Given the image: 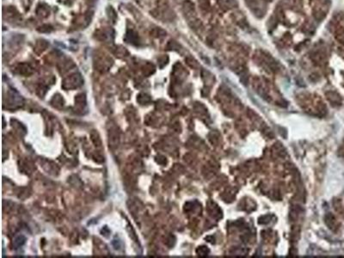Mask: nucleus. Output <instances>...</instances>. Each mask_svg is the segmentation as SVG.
Segmentation results:
<instances>
[{
  "label": "nucleus",
  "instance_id": "1",
  "mask_svg": "<svg viewBox=\"0 0 344 258\" xmlns=\"http://www.w3.org/2000/svg\"><path fill=\"white\" fill-rule=\"evenodd\" d=\"M246 3L248 5L249 8H250V10H252L254 12V14L258 16V17H262L264 15L265 11H263V5H260L259 2L256 0H246Z\"/></svg>",
  "mask_w": 344,
  "mask_h": 258
},
{
  "label": "nucleus",
  "instance_id": "2",
  "mask_svg": "<svg viewBox=\"0 0 344 258\" xmlns=\"http://www.w3.org/2000/svg\"><path fill=\"white\" fill-rule=\"evenodd\" d=\"M126 41L132 45L137 46L139 43V37L138 36V33L133 29L127 30L126 34Z\"/></svg>",
  "mask_w": 344,
  "mask_h": 258
},
{
  "label": "nucleus",
  "instance_id": "3",
  "mask_svg": "<svg viewBox=\"0 0 344 258\" xmlns=\"http://www.w3.org/2000/svg\"><path fill=\"white\" fill-rule=\"evenodd\" d=\"M4 17L9 20H15L19 17V13L14 7H7L4 10Z\"/></svg>",
  "mask_w": 344,
  "mask_h": 258
},
{
  "label": "nucleus",
  "instance_id": "4",
  "mask_svg": "<svg viewBox=\"0 0 344 258\" xmlns=\"http://www.w3.org/2000/svg\"><path fill=\"white\" fill-rule=\"evenodd\" d=\"M49 13H50L49 8L46 5H40L36 9V14L41 18H45L46 16H48Z\"/></svg>",
  "mask_w": 344,
  "mask_h": 258
},
{
  "label": "nucleus",
  "instance_id": "5",
  "mask_svg": "<svg viewBox=\"0 0 344 258\" xmlns=\"http://www.w3.org/2000/svg\"><path fill=\"white\" fill-rule=\"evenodd\" d=\"M48 46H49V44H48V42L46 41V40H39L36 43L35 50H36L37 53H41L44 52L48 47Z\"/></svg>",
  "mask_w": 344,
  "mask_h": 258
},
{
  "label": "nucleus",
  "instance_id": "6",
  "mask_svg": "<svg viewBox=\"0 0 344 258\" xmlns=\"http://www.w3.org/2000/svg\"><path fill=\"white\" fill-rule=\"evenodd\" d=\"M219 5L225 8V9H232L237 6V1L236 0H217Z\"/></svg>",
  "mask_w": 344,
  "mask_h": 258
},
{
  "label": "nucleus",
  "instance_id": "7",
  "mask_svg": "<svg viewBox=\"0 0 344 258\" xmlns=\"http://www.w3.org/2000/svg\"><path fill=\"white\" fill-rule=\"evenodd\" d=\"M95 37H96V39H97V40H99V41H106L108 39V33L107 32L106 30H101V29H99V30L96 31V33H95Z\"/></svg>",
  "mask_w": 344,
  "mask_h": 258
},
{
  "label": "nucleus",
  "instance_id": "8",
  "mask_svg": "<svg viewBox=\"0 0 344 258\" xmlns=\"http://www.w3.org/2000/svg\"><path fill=\"white\" fill-rule=\"evenodd\" d=\"M151 35L155 38H162L166 36V31L160 28H155L151 31Z\"/></svg>",
  "mask_w": 344,
  "mask_h": 258
},
{
  "label": "nucleus",
  "instance_id": "9",
  "mask_svg": "<svg viewBox=\"0 0 344 258\" xmlns=\"http://www.w3.org/2000/svg\"><path fill=\"white\" fill-rule=\"evenodd\" d=\"M198 3H199L201 9H202L203 10H209V7H210L209 0H198Z\"/></svg>",
  "mask_w": 344,
  "mask_h": 258
},
{
  "label": "nucleus",
  "instance_id": "10",
  "mask_svg": "<svg viewBox=\"0 0 344 258\" xmlns=\"http://www.w3.org/2000/svg\"><path fill=\"white\" fill-rule=\"evenodd\" d=\"M38 31L41 33H50L53 31V27L48 24H44L41 26L40 28H38Z\"/></svg>",
  "mask_w": 344,
  "mask_h": 258
},
{
  "label": "nucleus",
  "instance_id": "11",
  "mask_svg": "<svg viewBox=\"0 0 344 258\" xmlns=\"http://www.w3.org/2000/svg\"><path fill=\"white\" fill-rule=\"evenodd\" d=\"M19 70H20V72H22V73H23L25 71V73L29 74L30 72L31 68L30 66H29V65H27V64H22V65L19 66Z\"/></svg>",
  "mask_w": 344,
  "mask_h": 258
},
{
  "label": "nucleus",
  "instance_id": "12",
  "mask_svg": "<svg viewBox=\"0 0 344 258\" xmlns=\"http://www.w3.org/2000/svg\"><path fill=\"white\" fill-rule=\"evenodd\" d=\"M125 53L127 54V51L125 49V47H122V46H117L115 48V54L116 56H125Z\"/></svg>",
  "mask_w": 344,
  "mask_h": 258
},
{
  "label": "nucleus",
  "instance_id": "13",
  "mask_svg": "<svg viewBox=\"0 0 344 258\" xmlns=\"http://www.w3.org/2000/svg\"><path fill=\"white\" fill-rule=\"evenodd\" d=\"M167 47L169 49H173V50H174V49H178V48H180L181 46L179 45L176 41H170L169 43H168Z\"/></svg>",
  "mask_w": 344,
  "mask_h": 258
},
{
  "label": "nucleus",
  "instance_id": "14",
  "mask_svg": "<svg viewBox=\"0 0 344 258\" xmlns=\"http://www.w3.org/2000/svg\"><path fill=\"white\" fill-rule=\"evenodd\" d=\"M96 0H87V2L90 4V5H93V4H95L96 3Z\"/></svg>",
  "mask_w": 344,
  "mask_h": 258
},
{
  "label": "nucleus",
  "instance_id": "15",
  "mask_svg": "<svg viewBox=\"0 0 344 258\" xmlns=\"http://www.w3.org/2000/svg\"><path fill=\"white\" fill-rule=\"evenodd\" d=\"M266 1H268V2H271V1H273V0H266Z\"/></svg>",
  "mask_w": 344,
  "mask_h": 258
}]
</instances>
